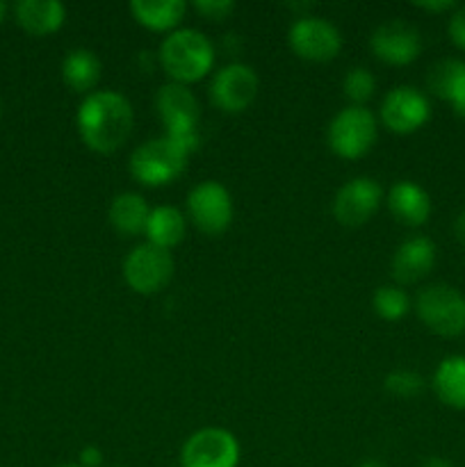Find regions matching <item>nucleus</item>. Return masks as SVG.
<instances>
[{"label":"nucleus","mask_w":465,"mask_h":467,"mask_svg":"<svg viewBox=\"0 0 465 467\" xmlns=\"http://www.w3.org/2000/svg\"><path fill=\"white\" fill-rule=\"evenodd\" d=\"M388 210L404 226H422L431 217V196L413 181H397L388 192Z\"/></svg>","instance_id":"16"},{"label":"nucleus","mask_w":465,"mask_h":467,"mask_svg":"<svg viewBox=\"0 0 465 467\" xmlns=\"http://www.w3.org/2000/svg\"><path fill=\"white\" fill-rule=\"evenodd\" d=\"M78 465L80 467H100L103 465V451L96 445L82 447L80 454H78Z\"/></svg>","instance_id":"29"},{"label":"nucleus","mask_w":465,"mask_h":467,"mask_svg":"<svg viewBox=\"0 0 465 467\" xmlns=\"http://www.w3.org/2000/svg\"><path fill=\"white\" fill-rule=\"evenodd\" d=\"M258 76L249 64L232 62L214 73L210 82V100L226 114H240L251 108L258 96Z\"/></svg>","instance_id":"11"},{"label":"nucleus","mask_w":465,"mask_h":467,"mask_svg":"<svg viewBox=\"0 0 465 467\" xmlns=\"http://www.w3.org/2000/svg\"><path fill=\"white\" fill-rule=\"evenodd\" d=\"M100 71H103V64L98 55L89 48H73L62 59V80L76 94H91L98 85Z\"/></svg>","instance_id":"21"},{"label":"nucleus","mask_w":465,"mask_h":467,"mask_svg":"<svg viewBox=\"0 0 465 467\" xmlns=\"http://www.w3.org/2000/svg\"><path fill=\"white\" fill-rule=\"evenodd\" d=\"M194 12L201 14L205 21H223L228 14L235 12L232 0H196Z\"/></svg>","instance_id":"27"},{"label":"nucleus","mask_w":465,"mask_h":467,"mask_svg":"<svg viewBox=\"0 0 465 467\" xmlns=\"http://www.w3.org/2000/svg\"><path fill=\"white\" fill-rule=\"evenodd\" d=\"M433 267H436V244L424 235L401 242L390 260V274L399 285L422 281Z\"/></svg>","instance_id":"15"},{"label":"nucleus","mask_w":465,"mask_h":467,"mask_svg":"<svg viewBox=\"0 0 465 467\" xmlns=\"http://www.w3.org/2000/svg\"><path fill=\"white\" fill-rule=\"evenodd\" d=\"M162 71L178 85L203 80L214 64V46L203 32L194 27H178L164 36L158 50Z\"/></svg>","instance_id":"2"},{"label":"nucleus","mask_w":465,"mask_h":467,"mask_svg":"<svg viewBox=\"0 0 465 467\" xmlns=\"http://www.w3.org/2000/svg\"><path fill=\"white\" fill-rule=\"evenodd\" d=\"M173 276L171 251L150 244H137L123 260V278L137 295H155L164 290Z\"/></svg>","instance_id":"7"},{"label":"nucleus","mask_w":465,"mask_h":467,"mask_svg":"<svg viewBox=\"0 0 465 467\" xmlns=\"http://www.w3.org/2000/svg\"><path fill=\"white\" fill-rule=\"evenodd\" d=\"M342 89H345V96L354 105L367 103L374 96V89H377V78L369 68L354 67L346 71L345 80H342Z\"/></svg>","instance_id":"25"},{"label":"nucleus","mask_w":465,"mask_h":467,"mask_svg":"<svg viewBox=\"0 0 465 467\" xmlns=\"http://www.w3.org/2000/svg\"><path fill=\"white\" fill-rule=\"evenodd\" d=\"M290 48L305 62H331L342 48V35L331 21L319 16H299L287 32Z\"/></svg>","instance_id":"10"},{"label":"nucleus","mask_w":465,"mask_h":467,"mask_svg":"<svg viewBox=\"0 0 465 467\" xmlns=\"http://www.w3.org/2000/svg\"><path fill=\"white\" fill-rule=\"evenodd\" d=\"M369 48L388 67H408L422 53V36L413 23L390 18L372 32Z\"/></svg>","instance_id":"12"},{"label":"nucleus","mask_w":465,"mask_h":467,"mask_svg":"<svg viewBox=\"0 0 465 467\" xmlns=\"http://www.w3.org/2000/svg\"><path fill=\"white\" fill-rule=\"evenodd\" d=\"M57 467H80L78 463H64V465H57Z\"/></svg>","instance_id":"35"},{"label":"nucleus","mask_w":465,"mask_h":467,"mask_svg":"<svg viewBox=\"0 0 465 467\" xmlns=\"http://www.w3.org/2000/svg\"><path fill=\"white\" fill-rule=\"evenodd\" d=\"M240 442L228 429L205 427L191 433L181 450L182 467H237Z\"/></svg>","instance_id":"9"},{"label":"nucleus","mask_w":465,"mask_h":467,"mask_svg":"<svg viewBox=\"0 0 465 467\" xmlns=\"http://www.w3.org/2000/svg\"><path fill=\"white\" fill-rule=\"evenodd\" d=\"M16 23L32 36L55 35L67 21V7L59 0H21L14 7Z\"/></svg>","instance_id":"18"},{"label":"nucleus","mask_w":465,"mask_h":467,"mask_svg":"<svg viewBox=\"0 0 465 467\" xmlns=\"http://www.w3.org/2000/svg\"><path fill=\"white\" fill-rule=\"evenodd\" d=\"M358 467H386L381 463V461H377V459H367V461H363V463H360Z\"/></svg>","instance_id":"33"},{"label":"nucleus","mask_w":465,"mask_h":467,"mask_svg":"<svg viewBox=\"0 0 465 467\" xmlns=\"http://www.w3.org/2000/svg\"><path fill=\"white\" fill-rule=\"evenodd\" d=\"M447 32H450L451 44L459 50H465V7H456L451 12L450 23H447Z\"/></svg>","instance_id":"28"},{"label":"nucleus","mask_w":465,"mask_h":467,"mask_svg":"<svg viewBox=\"0 0 465 467\" xmlns=\"http://www.w3.org/2000/svg\"><path fill=\"white\" fill-rule=\"evenodd\" d=\"M383 203V190L374 178L358 176L336 192L333 217L346 228H358L378 213Z\"/></svg>","instance_id":"13"},{"label":"nucleus","mask_w":465,"mask_h":467,"mask_svg":"<svg viewBox=\"0 0 465 467\" xmlns=\"http://www.w3.org/2000/svg\"><path fill=\"white\" fill-rule=\"evenodd\" d=\"M431 117L429 99L410 85H399L386 94L381 103V123L395 135L419 130Z\"/></svg>","instance_id":"14"},{"label":"nucleus","mask_w":465,"mask_h":467,"mask_svg":"<svg viewBox=\"0 0 465 467\" xmlns=\"http://www.w3.org/2000/svg\"><path fill=\"white\" fill-rule=\"evenodd\" d=\"M454 235H456V240H459V244L465 249V210L459 214V217H456Z\"/></svg>","instance_id":"31"},{"label":"nucleus","mask_w":465,"mask_h":467,"mask_svg":"<svg viewBox=\"0 0 465 467\" xmlns=\"http://www.w3.org/2000/svg\"><path fill=\"white\" fill-rule=\"evenodd\" d=\"M422 467H454V465H451L447 459H442V456H431V459L424 461Z\"/></svg>","instance_id":"32"},{"label":"nucleus","mask_w":465,"mask_h":467,"mask_svg":"<svg viewBox=\"0 0 465 467\" xmlns=\"http://www.w3.org/2000/svg\"><path fill=\"white\" fill-rule=\"evenodd\" d=\"M415 310L424 327L440 337H459L465 333V296L447 283L422 287Z\"/></svg>","instance_id":"5"},{"label":"nucleus","mask_w":465,"mask_h":467,"mask_svg":"<svg viewBox=\"0 0 465 467\" xmlns=\"http://www.w3.org/2000/svg\"><path fill=\"white\" fill-rule=\"evenodd\" d=\"M427 87L433 96L451 105L459 117H465V62L447 57L433 64L427 73Z\"/></svg>","instance_id":"17"},{"label":"nucleus","mask_w":465,"mask_h":467,"mask_svg":"<svg viewBox=\"0 0 465 467\" xmlns=\"http://www.w3.org/2000/svg\"><path fill=\"white\" fill-rule=\"evenodd\" d=\"M372 308L386 322H399L408 315L410 296L399 285H381L374 290Z\"/></svg>","instance_id":"24"},{"label":"nucleus","mask_w":465,"mask_h":467,"mask_svg":"<svg viewBox=\"0 0 465 467\" xmlns=\"http://www.w3.org/2000/svg\"><path fill=\"white\" fill-rule=\"evenodd\" d=\"M378 121L365 105H349L331 119L326 130L328 146L337 158L358 160L372 150Z\"/></svg>","instance_id":"6"},{"label":"nucleus","mask_w":465,"mask_h":467,"mask_svg":"<svg viewBox=\"0 0 465 467\" xmlns=\"http://www.w3.org/2000/svg\"><path fill=\"white\" fill-rule=\"evenodd\" d=\"M232 196L222 182L203 181L187 194V214L203 235H222L232 222Z\"/></svg>","instance_id":"8"},{"label":"nucleus","mask_w":465,"mask_h":467,"mask_svg":"<svg viewBox=\"0 0 465 467\" xmlns=\"http://www.w3.org/2000/svg\"><path fill=\"white\" fill-rule=\"evenodd\" d=\"M144 235L149 237L150 244L171 251L185 237V217L173 205H158L150 210Z\"/></svg>","instance_id":"23"},{"label":"nucleus","mask_w":465,"mask_h":467,"mask_svg":"<svg viewBox=\"0 0 465 467\" xmlns=\"http://www.w3.org/2000/svg\"><path fill=\"white\" fill-rule=\"evenodd\" d=\"M155 112L171 140L181 141L190 153L199 149L201 108L190 87L178 82H167L160 87L155 94Z\"/></svg>","instance_id":"4"},{"label":"nucleus","mask_w":465,"mask_h":467,"mask_svg":"<svg viewBox=\"0 0 465 467\" xmlns=\"http://www.w3.org/2000/svg\"><path fill=\"white\" fill-rule=\"evenodd\" d=\"M415 7L424 9V12H433V14H442V12H454L456 9V3H451V0H424V3H413Z\"/></svg>","instance_id":"30"},{"label":"nucleus","mask_w":465,"mask_h":467,"mask_svg":"<svg viewBox=\"0 0 465 467\" xmlns=\"http://www.w3.org/2000/svg\"><path fill=\"white\" fill-rule=\"evenodd\" d=\"M5 14H7V5H5L3 0H0V23L5 21Z\"/></svg>","instance_id":"34"},{"label":"nucleus","mask_w":465,"mask_h":467,"mask_svg":"<svg viewBox=\"0 0 465 467\" xmlns=\"http://www.w3.org/2000/svg\"><path fill=\"white\" fill-rule=\"evenodd\" d=\"M76 123L87 149L109 155L121 149L130 137L135 112L123 94L114 89H98L82 99Z\"/></svg>","instance_id":"1"},{"label":"nucleus","mask_w":465,"mask_h":467,"mask_svg":"<svg viewBox=\"0 0 465 467\" xmlns=\"http://www.w3.org/2000/svg\"><path fill=\"white\" fill-rule=\"evenodd\" d=\"M190 155L181 141L171 140L169 135L153 137L132 150L128 167L137 182L146 187H160L182 176Z\"/></svg>","instance_id":"3"},{"label":"nucleus","mask_w":465,"mask_h":467,"mask_svg":"<svg viewBox=\"0 0 465 467\" xmlns=\"http://www.w3.org/2000/svg\"><path fill=\"white\" fill-rule=\"evenodd\" d=\"M438 400L456 410H465V356H447L433 372Z\"/></svg>","instance_id":"22"},{"label":"nucleus","mask_w":465,"mask_h":467,"mask_svg":"<svg viewBox=\"0 0 465 467\" xmlns=\"http://www.w3.org/2000/svg\"><path fill=\"white\" fill-rule=\"evenodd\" d=\"M150 208L137 192H121L112 199L108 210L109 223L123 237H137L146 231Z\"/></svg>","instance_id":"20"},{"label":"nucleus","mask_w":465,"mask_h":467,"mask_svg":"<svg viewBox=\"0 0 465 467\" xmlns=\"http://www.w3.org/2000/svg\"><path fill=\"white\" fill-rule=\"evenodd\" d=\"M185 12L187 5L182 0H132L130 3L132 18L150 32L171 35L185 18Z\"/></svg>","instance_id":"19"},{"label":"nucleus","mask_w":465,"mask_h":467,"mask_svg":"<svg viewBox=\"0 0 465 467\" xmlns=\"http://www.w3.org/2000/svg\"><path fill=\"white\" fill-rule=\"evenodd\" d=\"M386 392L399 400H413L424 390V379L413 369H392L383 381Z\"/></svg>","instance_id":"26"}]
</instances>
